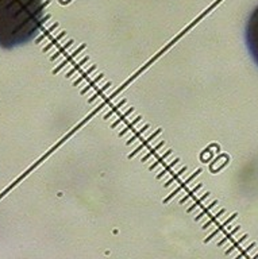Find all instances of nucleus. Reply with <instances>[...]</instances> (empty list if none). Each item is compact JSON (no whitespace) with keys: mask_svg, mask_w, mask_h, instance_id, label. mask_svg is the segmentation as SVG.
<instances>
[{"mask_svg":"<svg viewBox=\"0 0 258 259\" xmlns=\"http://www.w3.org/2000/svg\"><path fill=\"white\" fill-rule=\"evenodd\" d=\"M44 19V0H0V46L11 49L30 42Z\"/></svg>","mask_w":258,"mask_h":259,"instance_id":"obj_1","label":"nucleus"},{"mask_svg":"<svg viewBox=\"0 0 258 259\" xmlns=\"http://www.w3.org/2000/svg\"><path fill=\"white\" fill-rule=\"evenodd\" d=\"M246 45L253 60L258 65V6L251 11L245 30Z\"/></svg>","mask_w":258,"mask_h":259,"instance_id":"obj_2","label":"nucleus"}]
</instances>
